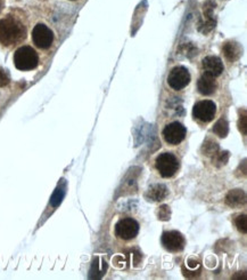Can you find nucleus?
I'll list each match as a JSON object with an SVG mask.
<instances>
[{
  "mask_svg": "<svg viewBox=\"0 0 247 280\" xmlns=\"http://www.w3.org/2000/svg\"><path fill=\"white\" fill-rule=\"evenodd\" d=\"M25 28L19 20L8 18L0 20V45L13 46L25 38Z\"/></svg>",
  "mask_w": 247,
  "mask_h": 280,
  "instance_id": "1",
  "label": "nucleus"
},
{
  "mask_svg": "<svg viewBox=\"0 0 247 280\" xmlns=\"http://www.w3.org/2000/svg\"><path fill=\"white\" fill-rule=\"evenodd\" d=\"M14 64L21 71H31L39 64L38 54L32 47L22 46L14 54Z\"/></svg>",
  "mask_w": 247,
  "mask_h": 280,
  "instance_id": "2",
  "label": "nucleus"
},
{
  "mask_svg": "<svg viewBox=\"0 0 247 280\" xmlns=\"http://www.w3.org/2000/svg\"><path fill=\"white\" fill-rule=\"evenodd\" d=\"M155 167L162 177H172L179 170V161L172 153H162L155 160Z\"/></svg>",
  "mask_w": 247,
  "mask_h": 280,
  "instance_id": "3",
  "label": "nucleus"
},
{
  "mask_svg": "<svg viewBox=\"0 0 247 280\" xmlns=\"http://www.w3.org/2000/svg\"><path fill=\"white\" fill-rule=\"evenodd\" d=\"M139 232V224L134 218H122L115 225V235L117 238L123 240H131Z\"/></svg>",
  "mask_w": 247,
  "mask_h": 280,
  "instance_id": "4",
  "label": "nucleus"
},
{
  "mask_svg": "<svg viewBox=\"0 0 247 280\" xmlns=\"http://www.w3.org/2000/svg\"><path fill=\"white\" fill-rule=\"evenodd\" d=\"M190 83V73L185 66H175L168 77V84L174 90L184 89Z\"/></svg>",
  "mask_w": 247,
  "mask_h": 280,
  "instance_id": "5",
  "label": "nucleus"
},
{
  "mask_svg": "<svg viewBox=\"0 0 247 280\" xmlns=\"http://www.w3.org/2000/svg\"><path fill=\"white\" fill-rule=\"evenodd\" d=\"M216 113V106L213 101H199L192 108V116L203 123H209L214 119Z\"/></svg>",
  "mask_w": 247,
  "mask_h": 280,
  "instance_id": "6",
  "label": "nucleus"
},
{
  "mask_svg": "<svg viewBox=\"0 0 247 280\" xmlns=\"http://www.w3.org/2000/svg\"><path fill=\"white\" fill-rule=\"evenodd\" d=\"M186 134H187V128L178 121L167 125L163 130L165 142L171 146H178L179 143H181L185 140Z\"/></svg>",
  "mask_w": 247,
  "mask_h": 280,
  "instance_id": "7",
  "label": "nucleus"
},
{
  "mask_svg": "<svg viewBox=\"0 0 247 280\" xmlns=\"http://www.w3.org/2000/svg\"><path fill=\"white\" fill-rule=\"evenodd\" d=\"M32 40L39 48H49L54 42V33L48 26L39 23L32 30Z\"/></svg>",
  "mask_w": 247,
  "mask_h": 280,
  "instance_id": "8",
  "label": "nucleus"
},
{
  "mask_svg": "<svg viewBox=\"0 0 247 280\" xmlns=\"http://www.w3.org/2000/svg\"><path fill=\"white\" fill-rule=\"evenodd\" d=\"M186 240L180 232L167 231L162 236V245L170 252H180L184 249Z\"/></svg>",
  "mask_w": 247,
  "mask_h": 280,
  "instance_id": "9",
  "label": "nucleus"
},
{
  "mask_svg": "<svg viewBox=\"0 0 247 280\" xmlns=\"http://www.w3.org/2000/svg\"><path fill=\"white\" fill-rule=\"evenodd\" d=\"M215 7V4L212 1H208L204 5V16L199 20L198 30L202 33H209L212 31L215 26V20L213 19L212 12Z\"/></svg>",
  "mask_w": 247,
  "mask_h": 280,
  "instance_id": "10",
  "label": "nucleus"
},
{
  "mask_svg": "<svg viewBox=\"0 0 247 280\" xmlns=\"http://www.w3.org/2000/svg\"><path fill=\"white\" fill-rule=\"evenodd\" d=\"M202 63L204 73H208V75L214 77V78L223 72V63L221 59H219L218 56H206Z\"/></svg>",
  "mask_w": 247,
  "mask_h": 280,
  "instance_id": "11",
  "label": "nucleus"
},
{
  "mask_svg": "<svg viewBox=\"0 0 247 280\" xmlns=\"http://www.w3.org/2000/svg\"><path fill=\"white\" fill-rule=\"evenodd\" d=\"M197 89L202 95H212L216 89V83L214 77L204 73L201 78L198 79Z\"/></svg>",
  "mask_w": 247,
  "mask_h": 280,
  "instance_id": "12",
  "label": "nucleus"
},
{
  "mask_svg": "<svg viewBox=\"0 0 247 280\" xmlns=\"http://www.w3.org/2000/svg\"><path fill=\"white\" fill-rule=\"evenodd\" d=\"M226 202L230 207H242L246 204V194L240 189H235V190H231L227 194Z\"/></svg>",
  "mask_w": 247,
  "mask_h": 280,
  "instance_id": "13",
  "label": "nucleus"
},
{
  "mask_svg": "<svg viewBox=\"0 0 247 280\" xmlns=\"http://www.w3.org/2000/svg\"><path fill=\"white\" fill-rule=\"evenodd\" d=\"M223 53L227 59L229 61H236L238 60L240 55H242V47L238 43L236 42H227L225 45H223Z\"/></svg>",
  "mask_w": 247,
  "mask_h": 280,
  "instance_id": "14",
  "label": "nucleus"
},
{
  "mask_svg": "<svg viewBox=\"0 0 247 280\" xmlns=\"http://www.w3.org/2000/svg\"><path fill=\"white\" fill-rule=\"evenodd\" d=\"M168 189L165 185L163 184H156V185H153L150 190L147 191L146 194V199L151 201H161L163 200V199L167 197L168 194Z\"/></svg>",
  "mask_w": 247,
  "mask_h": 280,
  "instance_id": "15",
  "label": "nucleus"
},
{
  "mask_svg": "<svg viewBox=\"0 0 247 280\" xmlns=\"http://www.w3.org/2000/svg\"><path fill=\"white\" fill-rule=\"evenodd\" d=\"M228 123H227V120L223 119V118H221V119L214 125V127H213V131L220 137H226L227 134H228Z\"/></svg>",
  "mask_w": 247,
  "mask_h": 280,
  "instance_id": "16",
  "label": "nucleus"
},
{
  "mask_svg": "<svg viewBox=\"0 0 247 280\" xmlns=\"http://www.w3.org/2000/svg\"><path fill=\"white\" fill-rule=\"evenodd\" d=\"M64 195H65V190H64V188L62 187L57 188L56 190L54 191L52 199H50V205H52L53 207H57V206H59L60 202H62L63 200Z\"/></svg>",
  "mask_w": 247,
  "mask_h": 280,
  "instance_id": "17",
  "label": "nucleus"
},
{
  "mask_svg": "<svg viewBox=\"0 0 247 280\" xmlns=\"http://www.w3.org/2000/svg\"><path fill=\"white\" fill-rule=\"evenodd\" d=\"M235 223H236V227L237 229L240 232H243V234H246V231H247V221H246V215H239L238 217L236 218V221H235Z\"/></svg>",
  "mask_w": 247,
  "mask_h": 280,
  "instance_id": "18",
  "label": "nucleus"
},
{
  "mask_svg": "<svg viewBox=\"0 0 247 280\" xmlns=\"http://www.w3.org/2000/svg\"><path fill=\"white\" fill-rule=\"evenodd\" d=\"M11 83V76L5 69H0V87L7 86Z\"/></svg>",
  "mask_w": 247,
  "mask_h": 280,
  "instance_id": "19",
  "label": "nucleus"
},
{
  "mask_svg": "<svg viewBox=\"0 0 247 280\" xmlns=\"http://www.w3.org/2000/svg\"><path fill=\"white\" fill-rule=\"evenodd\" d=\"M158 211H160L158 212V217H160L162 221H168L169 217H170V208L167 207L164 212V205H163L158 208Z\"/></svg>",
  "mask_w": 247,
  "mask_h": 280,
  "instance_id": "20",
  "label": "nucleus"
},
{
  "mask_svg": "<svg viewBox=\"0 0 247 280\" xmlns=\"http://www.w3.org/2000/svg\"><path fill=\"white\" fill-rule=\"evenodd\" d=\"M0 7H1V1H0Z\"/></svg>",
  "mask_w": 247,
  "mask_h": 280,
  "instance_id": "21",
  "label": "nucleus"
}]
</instances>
